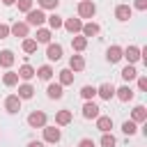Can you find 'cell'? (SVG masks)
Returning <instances> with one entry per match:
<instances>
[{"mask_svg":"<svg viewBox=\"0 0 147 147\" xmlns=\"http://www.w3.org/2000/svg\"><path fill=\"white\" fill-rule=\"evenodd\" d=\"M16 74H18V78H23V80H30V78H34V69H32L30 64H23V67H21Z\"/></svg>","mask_w":147,"mask_h":147,"instance_id":"26","label":"cell"},{"mask_svg":"<svg viewBox=\"0 0 147 147\" xmlns=\"http://www.w3.org/2000/svg\"><path fill=\"white\" fill-rule=\"evenodd\" d=\"M28 32H30V25H28V23H23V21H16V23L9 28V34L21 37V39H28Z\"/></svg>","mask_w":147,"mask_h":147,"instance_id":"5","label":"cell"},{"mask_svg":"<svg viewBox=\"0 0 147 147\" xmlns=\"http://www.w3.org/2000/svg\"><path fill=\"white\" fill-rule=\"evenodd\" d=\"M94 14H96V5H94L92 0L78 2V16H80V18H92Z\"/></svg>","mask_w":147,"mask_h":147,"instance_id":"2","label":"cell"},{"mask_svg":"<svg viewBox=\"0 0 147 147\" xmlns=\"http://www.w3.org/2000/svg\"><path fill=\"white\" fill-rule=\"evenodd\" d=\"M37 46H39V44H37L34 39H23V53H28V55H30V53H37Z\"/></svg>","mask_w":147,"mask_h":147,"instance_id":"32","label":"cell"},{"mask_svg":"<svg viewBox=\"0 0 147 147\" xmlns=\"http://www.w3.org/2000/svg\"><path fill=\"white\" fill-rule=\"evenodd\" d=\"M99 106L94 103V101H85V106H83V117L85 119H96L99 117Z\"/></svg>","mask_w":147,"mask_h":147,"instance_id":"8","label":"cell"},{"mask_svg":"<svg viewBox=\"0 0 147 147\" xmlns=\"http://www.w3.org/2000/svg\"><path fill=\"white\" fill-rule=\"evenodd\" d=\"M5 110L11 113V115H16V113L21 110V99H18L16 94H9V96L5 99Z\"/></svg>","mask_w":147,"mask_h":147,"instance_id":"7","label":"cell"},{"mask_svg":"<svg viewBox=\"0 0 147 147\" xmlns=\"http://www.w3.org/2000/svg\"><path fill=\"white\" fill-rule=\"evenodd\" d=\"M34 76H39L41 80H51V78H53V69H51V64H44V67L34 69Z\"/></svg>","mask_w":147,"mask_h":147,"instance_id":"22","label":"cell"},{"mask_svg":"<svg viewBox=\"0 0 147 147\" xmlns=\"http://www.w3.org/2000/svg\"><path fill=\"white\" fill-rule=\"evenodd\" d=\"M96 94H99L103 101H110V99L115 96V87H113V83H103L101 87H96Z\"/></svg>","mask_w":147,"mask_h":147,"instance_id":"11","label":"cell"},{"mask_svg":"<svg viewBox=\"0 0 147 147\" xmlns=\"http://www.w3.org/2000/svg\"><path fill=\"white\" fill-rule=\"evenodd\" d=\"M138 87H140L142 92L147 90V78H145V76H140V78H138Z\"/></svg>","mask_w":147,"mask_h":147,"instance_id":"39","label":"cell"},{"mask_svg":"<svg viewBox=\"0 0 147 147\" xmlns=\"http://www.w3.org/2000/svg\"><path fill=\"white\" fill-rule=\"evenodd\" d=\"M101 147H115V136L113 133H103L101 136Z\"/></svg>","mask_w":147,"mask_h":147,"instance_id":"35","label":"cell"},{"mask_svg":"<svg viewBox=\"0 0 147 147\" xmlns=\"http://www.w3.org/2000/svg\"><path fill=\"white\" fill-rule=\"evenodd\" d=\"M14 2H16V0H2V5H5V7H11Z\"/></svg>","mask_w":147,"mask_h":147,"instance_id":"42","label":"cell"},{"mask_svg":"<svg viewBox=\"0 0 147 147\" xmlns=\"http://www.w3.org/2000/svg\"><path fill=\"white\" fill-rule=\"evenodd\" d=\"M2 83H5L7 87H14V85L18 83V74H16V71H7V74L2 76Z\"/></svg>","mask_w":147,"mask_h":147,"instance_id":"30","label":"cell"},{"mask_svg":"<svg viewBox=\"0 0 147 147\" xmlns=\"http://www.w3.org/2000/svg\"><path fill=\"white\" fill-rule=\"evenodd\" d=\"M106 60H108L110 64L119 62V60H122V46H110V48L106 51Z\"/></svg>","mask_w":147,"mask_h":147,"instance_id":"14","label":"cell"},{"mask_svg":"<svg viewBox=\"0 0 147 147\" xmlns=\"http://www.w3.org/2000/svg\"><path fill=\"white\" fill-rule=\"evenodd\" d=\"M28 124H30L32 129H44V126H46V113H44V110H32V113L28 115Z\"/></svg>","mask_w":147,"mask_h":147,"instance_id":"1","label":"cell"},{"mask_svg":"<svg viewBox=\"0 0 147 147\" xmlns=\"http://www.w3.org/2000/svg\"><path fill=\"white\" fill-rule=\"evenodd\" d=\"M131 14H133V9H131L129 5H117V7H115V18H117V21H122V23H124V21H129V18H131Z\"/></svg>","mask_w":147,"mask_h":147,"instance_id":"10","label":"cell"},{"mask_svg":"<svg viewBox=\"0 0 147 147\" xmlns=\"http://www.w3.org/2000/svg\"><path fill=\"white\" fill-rule=\"evenodd\" d=\"M71 117H74L71 110H67V108H64V110H57V115H55V124H57V126H67V124L71 122Z\"/></svg>","mask_w":147,"mask_h":147,"instance_id":"17","label":"cell"},{"mask_svg":"<svg viewBox=\"0 0 147 147\" xmlns=\"http://www.w3.org/2000/svg\"><path fill=\"white\" fill-rule=\"evenodd\" d=\"M62 131L57 126H44V142H60Z\"/></svg>","mask_w":147,"mask_h":147,"instance_id":"6","label":"cell"},{"mask_svg":"<svg viewBox=\"0 0 147 147\" xmlns=\"http://www.w3.org/2000/svg\"><path fill=\"white\" fill-rule=\"evenodd\" d=\"M28 147H44V142H39V140H32V142H28Z\"/></svg>","mask_w":147,"mask_h":147,"instance_id":"41","label":"cell"},{"mask_svg":"<svg viewBox=\"0 0 147 147\" xmlns=\"http://www.w3.org/2000/svg\"><path fill=\"white\" fill-rule=\"evenodd\" d=\"M69 69H71V71H83V69H85L83 55H71V57H69Z\"/></svg>","mask_w":147,"mask_h":147,"instance_id":"18","label":"cell"},{"mask_svg":"<svg viewBox=\"0 0 147 147\" xmlns=\"http://www.w3.org/2000/svg\"><path fill=\"white\" fill-rule=\"evenodd\" d=\"M80 32H83L85 39H87V37H94V34H99V25L92 23V21H90V23H83V30H80Z\"/></svg>","mask_w":147,"mask_h":147,"instance_id":"21","label":"cell"},{"mask_svg":"<svg viewBox=\"0 0 147 147\" xmlns=\"http://www.w3.org/2000/svg\"><path fill=\"white\" fill-rule=\"evenodd\" d=\"M80 2H83V0H80Z\"/></svg>","mask_w":147,"mask_h":147,"instance_id":"43","label":"cell"},{"mask_svg":"<svg viewBox=\"0 0 147 147\" xmlns=\"http://www.w3.org/2000/svg\"><path fill=\"white\" fill-rule=\"evenodd\" d=\"M71 46H74V51H85L87 48V39L85 37H71Z\"/></svg>","mask_w":147,"mask_h":147,"instance_id":"29","label":"cell"},{"mask_svg":"<svg viewBox=\"0 0 147 147\" xmlns=\"http://www.w3.org/2000/svg\"><path fill=\"white\" fill-rule=\"evenodd\" d=\"M136 9L145 11V9H147V0H136Z\"/></svg>","mask_w":147,"mask_h":147,"instance_id":"40","label":"cell"},{"mask_svg":"<svg viewBox=\"0 0 147 147\" xmlns=\"http://www.w3.org/2000/svg\"><path fill=\"white\" fill-rule=\"evenodd\" d=\"M122 131H124L126 136H136V131H138V126H136V122H131V119H126V122L122 124Z\"/></svg>","mask_w":147,"mask_h":147,"instance_id":"33","label":"cell"},{"mask_svg":"<svg viewBox=\"0 0 147 147\" xmlns=\"http://www.w3.org/2000/svg\"><path fill=\"white\" fill-rule=\"evenodd\" d=\"M51 37H53V34H51V30L39 28V30H37V39H34V41H37V44H51Z\"/></svg>","mask_w":147,"mask_h":147,"instance_id":"24","label":"cell"},{"mask_svg":"<svg viewBox=\"0 0 147 147\" xmlns=\"http://www.w3.org/2000/svg\"><path fill=\"white\" fill-rule=\"evenodd\" d=\"M16 96H18L21 101H23V99H32V96H34V87H32L30 83H23V85H18V94H16Z\"/></svg>","mask_w":147,"mask_h":147,"instance_id":"16","label":"cell"},{"mask_svg":"<svg viewBox=\"0 0 147 147\" xmlns=\"http://www.w3.org/2000/svg\"><path fill=\"white\" fill-rule=\"evenodd\" d=\"M46 57H48L51 62H57V60L62 57V46H60V44H48V48H46Z\"/></svg>","mask_w":147,"mask_h":147,"instance_id":"12","label":"cell"},{"mask_svg":"<svg viewBox=\"0 0 147 147\" xmlns=\"http://www.w3.org/2000/svg\"><path fill=\"white\" fill-rule=\"evenodd\" d=\"M44 21H46V14H44V9H30L28 11V25H34V28H39V25H44Z\"/></svg>","mask_w":147,"mask_h":147,"instance_id":"3","label":"cell"},{"mask_svg":"<svg viewBox=\"0 0 147 147\" xmlns=\"http://www.w3.org/2000/svg\"><path fill=\"white\" fill-rule=\"evenodd\" d=\"M14 5H18V9H21V11H25V14L32 9V0H16Z\"/></svg>","mask_w":147,"mask_h":147,"instance_id":"36","label":"cell"},{"mask_svg":"<svg viewBox=\"0 0 147 147\" xmlns=\"http://www.w3.org/2000/svg\"><path fill=\"white\" fill-rule=\"evenodd\" d=\"M133 94H136V92H133L129 85H122V87H117V90H115V96H117L119 101H131V99H133Z\"/></svg>","mask_w":147,"mask_h":147,"instance_id":"15","label":"cell"},{"mask_svg":"<svg viewBox=\"0 0 147 147\" xmlns=\"http://www.w3.org/2000/svg\"><path fill=\"white\" fill-rule=\"evenodd\" d=\"M46 94H48V99H62V85L60 83H51L48 85V90H46Z\"/></svg>","mask_w":147,"mask_h":147,"instance_id":"20","label":"cell"},{"mask_svg":"<svg viewBox=\"0 0 147 147\" xmlns=\"http://www.w3.org/2000/svg\"><path fill=\"white\" fill-rule=\"evenodd\" d=\"M62 28H67V32H71V34H78L83 30V21L80 18H67V21H62Z\"/></svg>","mask_w":147,"mask_h":147,"instance_id":"9","label":"cell"},{"mask_svg":"<svg viewBox=\"0 0 147 147\" xmlns=\"http://www.w3.org/2000/svg\"><path fill=\"white\" fill-rule=\"evenodd\" d=\"M145 119H147V108L145 106H136L133 113H131V122L138 124V122H145Z\"/></svg>","mask_w":147,"mask_h":147,"instance_id":"19","label":"cell"},{"mask_svg":"<svg viewBox=\"0 0 147 147\" xmlns=\"http://www.w3.org/2000/svg\"><path fill=\"white\" fill-rule=\"evenodd\" d=\"M7 37H9V25L0 23V39H7Z\"/></svg>","mask_w":147,"mask_h":147,"instance_id":"37","label":"cell"},{"mask_svg":"<svg viewBox=\"0 0 147 147\" xmlns=\"http://www.w3.org/2000/svg\"><path fill=\"white\" fill-rule=\"evenodd\" d=\"M74 83V71L71 69H62L60 71V85L64 87V85H71Z\"/></svg>","mask_w":147,"mask_h":147,"instance_id":"27","label":"cell"},{"mask_svg":"<svg viewBox=\"0 0 147 147\" xmlns=\"http://www.w3.org/2000/svg\"><path fill=\"white\" fill-rule=\"evenodd\" d=\"M122 78H124L126 83H129V80H136V78H138V71H136V67H133V64H126V67L122 69Z\"/></svg>","mask_w":147,"mask_h":147,"instance_id":"25","label":"cell"},{"mask_svg":"<svg viewBox=\"0 0 147 147\" xmlns=\"http://www.w3.org/2000/svg\"><path fill=\"white\" fill-rule=\"evenodd\" d=\"M11 64H14V53L11 51H0V67L9 69Z\"/></svg>","mask_w":147,"mask_h":147,"instance_id":"23","label":"cell"},{"mask_svg":"<svg viewBox=\"0 0 147 147\" xmlns=\"http://www.w3.org/2000/svg\"><path fill=\"white\" fill-rule=\"evenodd\" d=\"M39 2V9H57V5H60V0H37Z\"/></svg>","mask_w":147,"mask_h":147,"instance_id":"34","label":"cell"},{"mask_svg":"<svg viewBox=\"0 0 147 147\" xmlns=\"http://www.w3.org/2000/svg\"><path fill=\"white\" fill-rule=\"evenodd\" d=\"M78 147H94V140H90V138H83V140L78 142Z\"/></svg>","mask_w":147,"mask_h":147,"instance_id":"38","label":"cell"},{"mask_svg":"<svg viewBox=\"0 0 147 147\" xmlns=\"http://www.w3.org/2000/svg\"><path fill=\"white\" fill-rule=\"evenodd\" d=\"M96 129H99L101 133H110V129H113V119H110L108 115H99V117H96Z\"/></svg>","mask_w":147,"mask_h":147,"instance_id":"13","label":"cell"},{"mask_svg":"<svg viewBox=\"0 0 147 147\" xmlns=\"http://www.w3.org/2000/svg\"><path fill=\"white\" fill-rule=\"evenodd\" d=\"M122 57H126L129 64H136V62L142 57V48H138V46H126V48H122Z\"/></svg>","mask_w":147,"mask_h":147,"instance_id":"4","label":"cell"},{"mask_svg":"<svg viewBox=\"0 0 147 147\" xmlns=\"http://www.w3.org/2000/svg\"><path fill=\"white\" fill-rule=\"evenodd\" d=\"M80 96H83L85 101H92V99L96 96V87H94V85H85V87L80 90Z\"/></svg>","mask_w":147,"mask_h":147,"instance_id":"31","label":"cell"},{"mask_svg":"<svg viewBox=\"0 0 147 147\" xmlns=\"http://www.w3.org/2000/svg\"><path fill=\"white\" fill-rule=\"evenodd\" d=\"M46 21H48L51 30H60V28H62V16H57L55 11H53L51 16H46Z\"/></svg>","mask_w":147,"mask_h":147,"instance_id":"28","label":"cell"}]
</instances>
